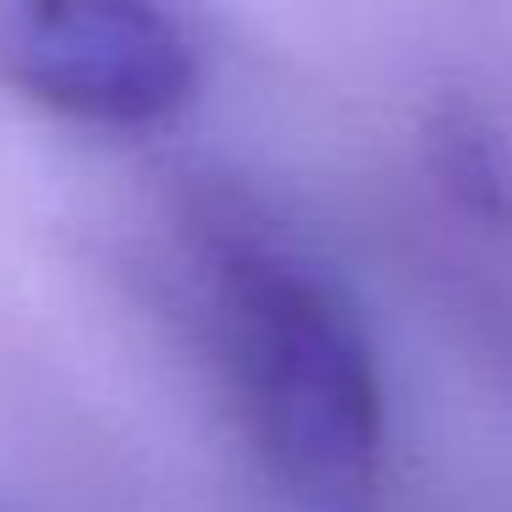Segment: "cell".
Here are the masks:
<instances>
[{"label":"cell","mask_w":512,"mask_h":512,"mask_svg":"<svg viewBox=\"0 0 512 512\" xmlns=\"http://www.w3.org/2000/svg\"><path fill=\"white\" fill-rule=\"evenodd\" d=\"M193 276L221 391L270 485L303 512H375L391 413L353 298L232 210L199 215Z\"/></svg>","instance_id":"cell-1"},{"label":"cell","mask_w":512,"mask_h":512,"mask_svg":"<svg viewBox=\"0 0 512 512\" xmlns=\"http://www.w3.org/2000/svg\"><path fill=\"white\" fill-rule=\"evenodd\" d=\"M0 78L83 127H160L199 89V50L160 6L17 0L0 6Z\"/></svg>","instance_id":"cell-2"},{"label":"cell","mask_w":512,"mask_h":512,"mask_svg":"<svg viewBox=\"0 0 512 512\" xmlns=\"http://www.w3.org/2000/svg\"><path fill=\"white\" fill-rule=\"evenodd\" d=\"M430 171L457 210L485 226H512V144L474 105H441L424 127Z\"/></svg>","instance_id":"cell-3"}]
</instances>
